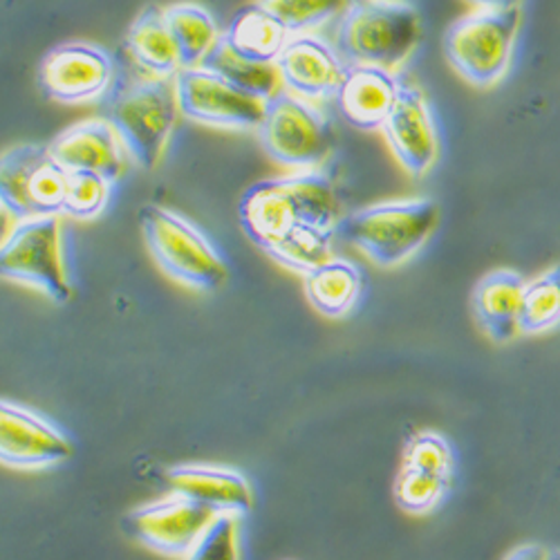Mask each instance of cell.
I'll list each match as a JSON object with an SVG mask.
<instances>
[{
	"label": "cell",
	"mask_w": 560,
	"mask_h": 560,
	"mask_svg": "<svg viewBox=\"0 0 560 560\" xmlns=\"http://www.w3.org/2000/svg\"><path fill=\"white\" fill-rule=\"evenodd\" d=\"M341 218L343 205L337 186L320 171L254 182L238 202L245 236L262 252L296 224L337 229Z\"/></svg>",
	"instance_id": "1"
},
{
	"label": "cell",
	"mask_w": 560,
	"mask_h": 560,
	"mask_svg": "<svg viewBox=\"0 0 560 560\" xmlns=\"http://www.w3.org/2000/svg\"><path fill=\"white\" fill-rule=\"evenodd\" d=\"M422 43V16L406 0H350L335 21L332 45L346 66L397 72Z\"/></svg>",
	"instance_id": "2"
},
{
	"label": "cell",
	"mask_w": 560,
	"mask_h": 560,
	"mask_svg": "<svg viewBox=\"0 0 560 560\" xmlns=\"http://www.w3.org/2000/svg\"><path fill=\"white\" fill-rule=\"evenodd\" d=\"M106 119L119 132L137 166H160L182 115L175 79L117 77L104 100Z\"/></svg>",
	"instance_id": "3"
},
{
	"label": "cell",
	"mask_w": 560,
	"mask_h": 560,
	"mask_svg": "<svg viewBox=\"0 0 560 560\" xmlns=\"http://www.w3.org/2000/svg\"><path fill=\"white\" fill-rule=\"evenodd\" d=\"M440 205L433 198L388 200L348 213L337 224V238L361 252L377 267H397L422 249L438 229Z\"/></svg>",
	"instance_id": "4"
},
{
	"label": "cell",
	"mask_w": 560,
	"mask_h": 560,
	"mask_svg": "<svg viewBox=\"0 0 560 560\" xmlns=\"http://www.w3.org/2000/svg\"><path fill=\"white\" fill-rule=\"evenodd\" d=\"M139 226L158 267L179 285L196 292H215L229 267L205 233L173 209L144 205L139 209Z\"/></svg>",
	"instance_id": "5"
},
{
	"label": "cell",
	"mask_w": 560,
	"mask_h": 560,
	"mask_svg": "<svg viewBox=\"0 0 560 560\" xmlns=\"http://www.w3.org/2000/svg\"><path fill=\"white\" fill-rule=\"evenodd\" d=\"M523 25V10H478L457 19L444 34V57L476 88L495 85L509 70Z\"/></svg>",
	"instance_id": "6"
},
{
	"label": "cell",
	"mask_w": 560,
	"mask_h": 560,
	"mask_svg": "<svg viewBox=\"0 0 560 560\" xmlns=\"http://www.w3.org/2000/svg\"><path fill=\"white\" fill-rule=\"evenodd\" d=\"M256 132L269 160L301 173L318 171L337 144L335 126L325 110L288 90H280L267 102L265 119Z\"/></svg>",
	"instance_id": "7"
},
{
	"label": "cell",
	"mask_w": 560,
	"mask_h": 560,
	"mask_svg": "<svg viewBox=\"0 0 560 560\" xmlns=\"http://www.w3.org/2000/svg\"><path fill=\"white\" fill-rule=\"evenodd\" d=\"M68 175L50 147L19 144L0 162V205H3V238L30 218L59 215L66 209Z\"/></svg>",
	"instance_id": "8"
},
{
	"label": "cell",
	"mask_w": 560,
	"mask_h": 560,
	"mask_svg": "<svg viewBox=\"0 0 560 560\" xmlns=\"http://www.w3.org/2000/svg\"><path fill=\"white\" fill-rule=\"evenodd\" d=\"M59 215L19 222L0 247V273L12 283L38 290L63 305L72 299V285L63 260Z\"/></svg>",
	"instance_id": "9"
},
{
	"label": "cell",
	"mask_w": 560,
	"mask_h": 560,
	"mask_svg": "<svg viewBox=\"0 0 560 560\" xmlns=\"http://www.w3.org/2000/svg\"><path fill=\"white\" fill-rule=\"evenodd\" d=\"M218 513L177 491L130 509L121 518V532L142 547L175 560L194 551Z\"/></svg>",
	"instance_id": "10"
},
{
	"label": "cell",
	"mask_w": 560,
	"mask_h": 560,
	"mask_svg": "<svg viewBox=\"0 0 560 560\" xmlns=\"http://www.w3.org/2000/svg\"><path fill=\"white\" fill-rule=\"evenodd\" d=\"M175 90L182 117L202 126L258 130L265 119L267 102L205 68H182L175 74Z\"/></svg>",
	"instance_id": "11"
},
{
	"label": "cell",
	"mask_w": 560,
	"mask_h": 560,
	"mask_svg": "<svg viewBox=\"0 0 560 560\" xmlns=\"http://www.w3.org/2000/svg\"><path fill=\"white\" fill-rule=\"evenodd\" d=\"M72 451V442L52 419L10 399L0 404V462L8 469H52L68 462Z\"/></svg>",
	"instance_id": "12"
},
{
	"label": "cell",
	"mask_w": 560,
	"mask_h": 560,
	"mask_svg": "<svg viewBox=\"0 0 560 560\" xmlns=\"http://www.w3.org/2000/svg\"><path fill=\"white\" fill-rule=\"evenodd\" d=\"M115 81V66L106 50L90 43H66L50 50L38 68L45 97L79 106L106 97Z\"/></svg>",
	"instance_id": "13"
},
{
	"label": "cell",
	"mask_w": 560,
	"mask_h": 560,
	"mask_svg": "<svg viewBox=\"0 0 560 560\" xmlns=\"http://www.w3.org/2000/svg\"><path fill=\"white\" fill-rule=\"evenodd\" d=\"M382 132L397 162L412 177H422L435 166L440 153L438 126L424 90L417 83L401 79L395 108Z\"/></svg>",
	"instance_id": "14"
},
{
	"label": "cell",
	"mask_w": 560,
	"mask_h": 560,
	"mask_svg": "<svg viewBox=\"0 0 560 560\" xmlns=\"http://www.w3.org/2000/svg\"><path fill=\"white\" fill-rule=\"evenodd\" d=\"M276 66L283 90L316 106L335 102L348 70L335 45L318 34L292 36Z\"/></svg>",
	"instance_id": "15"
},
{
	"label": "cell",
	"mask_w": 560,
	"mask_h": 560,
	"mask_svg": "<svg viewBox=\"0 0 560 560\" xmlns=\"http://www.w3.org/2000/svg\"><path fill=\"white\" fill-rule=\"evenodd\" d=\"M48 147L66 171L97 173L110 184L124 177L130 158L108 119H83L57 135Z\"/></svg>",
	"instance_id": "16"
},
{
	"label": "cell",
	"mask_w": 560,
	"mask_h": 560,
	"mask_svg": "<svg viewBox=\"0 0 560 560\" xmlns=\"http://www.w3.org/2000/svg\"><path fill=\"white\" fill-rule=\"evenodd\" d=\"M166 485L209 509L231 516H247L254 506V487L249 478L222 464H177L166 471Z\"/></svg>",
	"instance_id": "17"
},
{
	"label": "cell",
	"mask_w": 560,
	"mask_h": 560,
	"mask_svg": "<svg viewBox=\"0 0 560 560\" xmlns=\"http://www.w3.org/2000/svg\"><path fill=\"white\" fill-rule=\"evenodd\" d=\"M401 79L375 66H348L335 106L346 124L357 130H382L390 117Z\"/></svg>",
	"instance_id": "18"
},
{
	"label": "cell",
	"mask_w": 560,
	"mask_h": 560,
	"mask_svg": "<svg viewBox=\"0 0 560 560\" xmlns=\"http://www.w3.org/2000/svg\"><path fill=\"white\" fill-rule=\"evenodd\" d=\"M527 280L516 269H493L478 280L471 307L480 330L498 346L521 335V312Z\"/></svg>",
	"instance_id": "19"
},
{
	"label": "cell",
	"mask_w": 560,
	"mask_h": 560,
	"mask_svg": "<svg viewBox=\"0 0 560 560\" xmlns=\"http://www.w3.org/2000/svg\"><path fill=\"white\" fill-rule=\"evenodd\" d=\"M124 48L132 63L149 77L175 79L182 70L177 45L162 8L149 5L128 27Z\"/></svg>",
	"instance_id": "20"
},
{
	"label": "cell",
	"mask_w": 560,
	"mask_h": 560,
	"mask_svg": "<svg viewBox=\"0 0 560 560\" xmlns=\"http://www.w3.org/2000/svg\"><path fill=\"white\" fill-rule=\"evenodd\" d=\"M303 292L307 303L318 314L328 318H343L361 299L363 276L354 262L335 256L303 276Z\"/></svg>",
	"instance_id": "21"
},
{
	"label": "cell",
	"mask_w": 560,
	"mask_h": 560,
	"mask_svg": "<svg viewBox=\"0 0 560 560\" xmlns=\"http://www.w3.org/2000/svg\"><path fill=\"white\" fill-rule=\"evenodd\" d=\"M224 38L236 48L241 55L262 61V63H276L288 48L292 38L290 30L280 23L265 5L258 0L252 5L241 8L233 14L229 30L224 32Z\"/></svg>",
	"instance_id": "22"
},
{
	"label": "cell",
	"mask_w": 560,
	"mask_h": 560,
	"mask_svg": "<svg viewBox=\"0 0 560 560\" xmlns=\"http://www.w3.org/2000/svg\"><path fill=\"white\" fill-rule=\"evenodd\" d=\"M205 70H211L241 90L249 92V95L269 102L283 90V81H280V72L276 63H262L254 61L245 55H241L233 45L220 36V40L213 45V50L202 61Z\"/></svg>",
	"instance_id": "23"
},
{
	"label": "cell",
	"mask_w": 560,
	"mask_h": 560,
	"mask_svg": "<svg viewBox=\"0 0 560 560\" xmlns=\"http://www.w3.org/2000/svg\"><path fill=\"white\" fill-rule=\"evenodd\" d=\"M164 14L177 45L182 68H200L222 36L211 12L196 3H177L166 8Z\"/></svg>",
	"instance_id": "24"
},
{
	"label": "cell",
	"mask_w": 560,
	"mask_h": 560,
	"mask_svg": "<svg viewBox=\"0 0 560 560\" xmlns=\"http://www.w3.org/2000/svg\"><path fill=\"white\" fill-rule=\"evenodd\" d=\"M337 229H320L314 224H296L283 238L276 241L265 254L294 273H310L335 258Z\"/></svg>",
	"instance_id": "25"
},
{
	"label": "cell",
	"mask_w": 560,
	"mask_h": 560,
	"mask_svg": "<svg viewBox=\"0 0 560 560\" xmlns=\"http://www.w3.org/2000/svg\"><path fill=\"white\" fill-rule=\"evenodd\" d=\"M453 482L455 476L401 462L393 482V500L408 516H431L451 495Z\"/></svg>",
	"instance_id": "26"
},
{
	"label": "cell",
	"mask_w": 560,
	"mask_h": 560,
	"mask_svg": "<svg viewBox=\"0 0 560 560\" xmlns=\"http://www.w3.org/2000/svg\"><path fill=\"white\" fill-rule=\"evenodd\" d=\"M560 325V265L549 267L525 285L521 335H545Z\"/></svg>",
	"instance_id": "27"
},
{
	"label": "cell",
	"mask_w": 560,
	"mask_h": 560,
	"mask_svg": "<svg viewBox=\"0 0 560 560\" xmlns=\"http://www.w3.org/2000/svg\"><path fill=\"white\" fill-rule=\"evenodd\" d=\"M292 36L314 34L337 21L350 5V0H258Z\"/></svg>",
	"instance_id": "28"
},
{
	"label": "cell",
	"mask_w": 560,
	"mask_h": 560,
	"mask_svg": "<svg viewBox=\"0 0 560 560\" xmlns=\"http://www.w3.org/2000/svg\"><path fill=\"white\" fill-rule=\"evenodd\" d=\"M110 186L113 184L97 173L70 171L63 213L74 220H95L108 205Z\"/></svg>",
	"instance_id": "29"
},
{
	"label": "cell",
	"mask_w": 560,
	"mask_h": 560,
	"mask_svg": "<svg viewBox=\"0 0 560 560\" xmlns=\"http://www.w3.org/2000/svg\"><path fill=\"white\" fill-rule=\"evenodd\" d=\"M184 560H243L241 516L220 513Z\"/></svg>",
	"instance_id": "30"
},
{
	"label": "cell",
	"mask_w": 560,
	"mask_h": 560,
	"mask_svg": "<svg viewBox=\"0 0 560 560\" xmlns=\"http://www.w3.org/2000/svg\"><path fill=\"white\" fill-rule=\"evenodd\" d=\"M502 560H556L551 549L542 542H523L513 547Z\"/></svg>",
	"instance_id": "31"
},
{
	"label": "cell",
	"mask_w": 560,
	"mask_h": 560,
	"mask_svg": "<svg viewBox=\"0 0 560 560\" xmlns=\"http://www.w3.org/2000/svg\"><path fill=\"white\" fill-rule=\"evenodd\" d=\"M469 3L478 5L480 10H513L521 8L523 0H469Z\"/></svg>",
	"instance_id": "32"
}]
</instances>
